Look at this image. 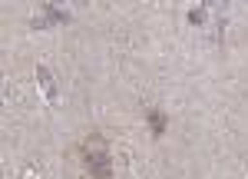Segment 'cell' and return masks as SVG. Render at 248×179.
Instances as JSON below:
<instances>
[{
	"instance_id": "cell-1",
	"label": "cell",
	"mask_w": 248,
	"mask_h": 179,
	"mask_svg": "<svg viewBox=\"0 0 248 179\" xmlns=\"http://www.w3.org/2000/svg\"><path fill=\"white\" fill-rule=\"evenodd\" d=\"M83 163L93 179H113V156H109V146L99 133H93L83 143Z\"/></svg>"
},
{
	"instance_id": "cell-2",
	"label": "cell",
	"mask_w": 248,
	"mask_h": 179,
	"mask_svg": "<svg viewBox=\"0 0 248 179\" xmlns=\"http://www.w3.org/2000/svg\"><path fill=\"white\" fill-rule=\"evenodd\" d=\"M66 20H70L66 10H60V7H46V10H43V17L33 20V27H50V23H66Z\"/></svg>"
},
{
	"instance_id": "cell-3",
	"label": "cell",
	"mask_w": 248,
	"mask_h": 179,
	"mask_svg": "<svg viewBox=\"0 0 248 179\" xmlns=\"http://www.w3.org/2000/svg\"><path fill=\"white\" fill-rule=\"evenodd\" d=\"M146 119H149V126H153V136H162V133H166V123H169V119H166L162 110H149Z\"/></svg>"
},
{
	"instance_id": "cell-4",
	"label": "cell",
	"mask_w": 248,
	"mask_h": 179,
	"mask_svg": "<svg viewBox=\"0 0 248 179\" xmlns=\"http://www.w3.org/2000/svg\"><path fill=\"white\" fill-rule=\"evenodd\" d=\"M37 80L43 83V90H46V97L53 99V83H50V70H46V66H37Z\"/></svg>"
},
{
	"instance_id": "cell-5",
	"label": "cell",
	"mask_w": 248,
	"mask_h": 179,
	"mask_svg": "<svg viewBox=\"0 0 248 179\" xmlns=\"http://www.w3.org/2000/svg\"><path fill=\"white\" fill-rule=\"evenodd\" d=\"M189 23L202 27V23H205V7H195V10H189Z\"/></svg>"
}]
</instances>
